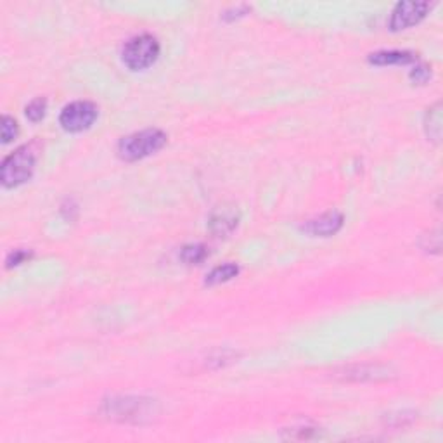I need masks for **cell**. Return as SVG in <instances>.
I'll return each mask as SVG.
<instances>
[{
  "instance_id": "6da1fadb",
  "label": "cell",
  "mask_w": 443,
  "mask_h": 443,
  "mask_svg": "<svg viewBox=\"0 0 443 443\" xmlns=\"http://www.w3.org/2000/svg\"><path fill=\"white\" fill-rule=\"evenodd\" d=\"M37 158H39V145L37 142L21 145L19 150L9 154L0 168V178L6 187H16L30 181L35 170Z\"/></svg>"
},
{
  "instance_id": "7a4b0ae2",
  "label": "cell",
  "mask_w": 443,
  "mask_h": 443,
  "mask_svg": "<svg viewBox=\"0 0 443 443\" xmlns=\"http://www.w3.org/2000/svg\"><path fill=\"white\" fill-rule=\"evenodd\" d=\"M167 142V134L158 128H147V130L135 132L127 135L118 144V154L125 161H137L142 158L156 153Z\"/></svg>"
},
{
  "instance_id": "3957f363",
  "label": "cell",
  "mask_w": 443,
  "mask_h": 443,
  "mask_svg": "<svg viewBox=\"0 0 443 443\" xmlns=\"http://www.w3.org/2000/svg\"><path fill=\"white\" fill-rule=\"evenodd\" d=\"M158 56H160V42L147 33L128 40L121 52L123 63L134 71L150 68L158 59Z\"/></svg>"
},
{
  "instance_id": "277c9868",
  "label": "cell",
  "mask_w": 443,
  "mask_h": 443,
  "mask_svg": "<svg viewBox=\"0 0 443 443\" xmlns=\"http://www.w3.org/2000/svg\"><path fill=\"white\" fill-rule=\"evenodd\" d=\"M97 113H99V110L90 101H75L61 111L59 123L68 132H82L92 127Z\"/></svg>"
},
{
  "instance_id": "5b68a950",
  "label": "cell",
  "mask_w": 443,
  "mask_h": 443,
  "mask_svg": "<svg viewBox=\"0 0 443 443\" xmlns=\"http://www.w3.org/2000/svg\"><path fill=\"white\" fill-rule=\"evenodd\" d=\"M429 4L422 2V0H407V2H398L395 6L393 12L390 18V28L393 32H400V30L409 28V26L418 25L419 21L424 19L428 14Z\"/></svg>"
},
{
  "instance_id": "8992f818",
  "label": "cell",
  "mask_w": 443,
  "mask_h": 443,
  "mask_svg": "<svg viewBox=\"0 0 443 443\" xmlns=\"http://www.w3.org/2000/svg\"><path fill=\"white\" fill-rule=\"evenodd\" d=\"M341 227H343V215H341L340 212H336V209H333V212L322 213V215L309 220V222L303 225V231L312 236L329 238V236L336 234Z\"/></svg>"
},
{
  "instance_id": "52a82bcc",
  "label": "cell",
  "mask_w": 443,
  "mask_h": 443,
  "mask_svg": "<svg viewBox=\"0 0 443 443\" xmlns=\"http://www.w3.org/2000/svg\"><path fill=\"white\" fill-rule=\"evenodd\" d=\"M107 414L118 419H138L145 414V402L138 398H121L110 404Z\"/></svg>"
},
{
  "instance_id": "ba28073f",
  "label": "cell",
  "mask_w": 443,
  "mask_h": 443,
  "mask_svg": "<svg viewBox=\"0 0 443 443\" xmlns=\"http://www.w3.org/2000/svg\"><path fill=\"white\" fill-rule=\"evenodd\" d=\"M209 225H212V231L215 234L227 236L238 227V215L231 208H220L212 215Z\"/></svg>"
},
{
  "instance_id": "9c48e42d",
  "label": "cell",
  "mask_w": 443,
  "mask_h": 443,
  "mask_svg": "<svg viewBox=\"0 0 443 443\" xmlns=\"http://www.w3.org/2000/svg\"><path fill=\"white\" fill-rule=\"evenodd\" d=\"M369 61L378 66H391V64H409L415 61V56L409 50H380L369 56Z\"/></svg>"
},
{
  "instance_id": "30bf717a",
  "label": "cell",
  "mask_w": 443,
  "mask_h": 443,
  "mask_svg": "<svg viewBox=\"0 0 443 443\" xmlns=\"http://www.w3.org/2000/svg\"><path fill=\"white\" fill-rule=\"evenodd\" d=\"M238 274H239V267L236 265V263H224V265L215 267V269L206 276V284L215 286V284L227 282V280L234 279Z\"/></svg>"
},
{
  "instance_id": "8fae6325",
  "label": "cell",
  "mask_w": 443,
  "mask_h": 443,
  "mask_svg": "<svg viewBox=\"0 0 443 443\" xmlns=\"http://www.w3.org/2000/svg\"><path fill=\"white\" fill-rule=\"evenodd\" d=\"M426 132L433 141H440L442 135V104L436 103L426 113Z\"/></svg>"
},
{
  "instance_id": "7c38bea8",
  "label": "cell",
  "mask_w": 443,
  "mask_h": 443,
  "mask_svg": "<svg viewBox=\"0 0 443 443\" xmlns=\"http://www.w3.org/2000/svg\"><path fill=\"white\" fill-rule=\"evenodd\" d=\"M206 256H208V249H206L205 245H189L185 248H182L181 258L182 262L187 263V265H198V263L205 262Z\"/></svg>"
},
{
  "instance_id": "4fadbf2b",
  "label": "cell",
  "mask_w": 443,
  "mask_h": 443,
  "mask_svg": "<svg viewBox=\"0 0 443 443\" xmlns=\"http://www.w3.org/2000/svg\"><path fill=\"white\" fill-rule=\"evenodd\" d=\"M45 111L47 101L43 99V97H37L35 101H32V103L26 106V116L32 121H40L43 118V114H45Z\"/></svg>"
},
{
  "instance_id": "5bb4252c",
  "label": "cell",
  "mask_w": 443,
  "mask_h": 443,
  "mask_svg": "<svg viewBox=\"0 0 443 443\" xmlns=\"http://www.w3.org/2000/svg\"><path fill=\"white\" fill-rule=\"evenodd\" d=\"M18 135V123H16L14 118L4 116L2 118V142L8 144L12 138Z\"/></svg>"
},
{
  "instance_id": "9a60e30c",
  "label": "cell",
  "mask_w": 443,
  "mask_h": 443,
  "mask_svg": "<svg viewBox=\"0 0 443 443\" xmlns=\"http://www.w3.org/2000/svg\"><path fill=\"white\" fill-rule=\"evenodd\" d=\"M429 76H431V70H429V66H426V64H418V66L411 71V79L414 80L415 83H426L429 80Z\"/></svg>"
},
{
  "instance_id": "2e32d148",
  "label": "cell",
  "mask_w": 443,
  "mask_h": 443,
  "mask_svg": "<svg viewBox=\"0 0 443 443\" xmlns=\"http://www.w3.org/2000/svg\"><path fill=\"white\" fill-rule=\"evenodd\" d=\"M26 258H30V253L25 251V249H14L11 255L8 256V267L12 265H19V263L25 262Z\"/></svg>"
}]
</instances>
